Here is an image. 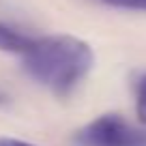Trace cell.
Returning a JSON list of instances; mask_svg holds the SVG:
<instances>
[{"label": "cell", "instance_id": "4", "mask_svg": "<svg viewBox=\"0 0 146 146\" xmlns=\"http://www.w3.org/2000/svg\"><path fill=\"white\" fill-rule=\"evenodd\" d=\"M135 116L142 125H146V73L135 82Z\"/></svg>", "mask_w": 146, "mask_h": 146}, {"label": "cell", "instance_id": "1", "mask_svg": "<svg viewBox=\"0 0 146 146\" xmlns=\"http://www.w3.org/2000/svg\"><path fill=\"white\" fill-rule=\"evenodd\" d=\"M28 78L56 97H69L95 67L90 43L73 35H35L22 56Z\"/></svg>", "mask_w": 146, "mask_h": 146}, {"label": "cell", "instance_id": "6", "mask_svg": "<svg viewBox=\"0 0 146 146\" xmlns=\"http://www.w3.org/2000/svg\"><path fill=\"white\" fill-rule=\"evenodd\" d=\"M0 146H36V144L19 140V137H0Z\"/></svg>", "mask_w": 146, "mask_h": 146}, {"label": "cell", "instance_id": "3", "mask_svg": "<svg viewBox=\"0 0 146 146\" xmlns=\"http://www.w3.org/2000/svg\"><path fill=\"white\" fill-rule=\"evenodd\" d=\"M32 36L35 35H28V32L11 26V24L0 22V52H7V54H13V56L22 58L26 54V50L30 47Z\"/></svg>", "mask_w": 146, "mask_h": 146}, {"label": "cell", "instance_id": "5", "mask_svg": "<svg viewBox=\"0 0 146 146\" xmlns=\"http://www.w3.org/2000/svg\"><path fill=\"white\" fill-rule=\"evenodd\" d=\"M97 5L112 7V9H123V11H144L146 13V0H90Z\"/></svg>", "mask_w": 146, "mask_h": 146}, {"label": "cell", "instance_id": "7", "mask_svg": "<svg viewBox=\"0 0 146 146\" xmlns=\"http://www.w3.org/2000/svg\"><path fill=\"white\" fill-rule=\"evenodd\" d=\"M7 103V95H5V90H0V108Z\"/></svg>", "mask_w": 146, "mask_h": 146}, {"label": "cell", "instance_id": "2", "mask_svg": "<svg viewBox=\"0 0 146 146\" xmlns=\"http://www.w3.org/2000/svg\"><path fill=\"white\" fill-rule=\"evenodd\" d=\"M71 142L73 146H146V131L120 114H101L80 127Z\"/></svg>", "mask_w": 146, "mask_h": 146}]
</instances>
